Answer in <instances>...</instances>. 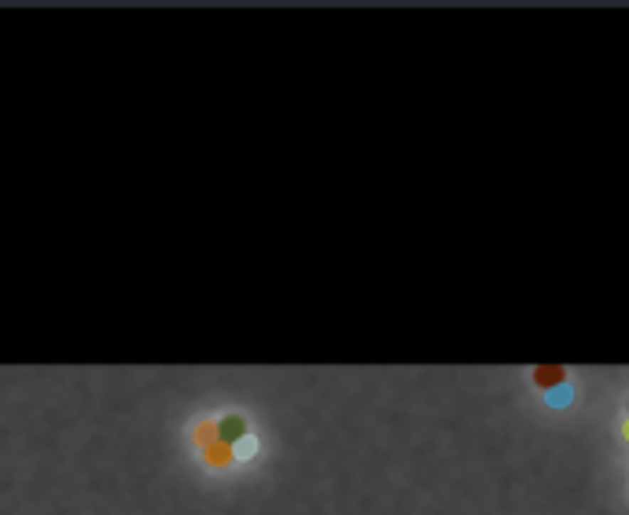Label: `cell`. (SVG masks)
I'll return each mask as SVG.
<instances>
[{
    "mask_svg": "<svg viewBox=\"0 0 629 515\" xmlns=\"http://www.w3.org/2000/svg\"><path fill=\"white\" fill-rule=\"evenodd\" d=\"M571 394H574V391H571L567 383H563V386H556V391H549V401H552V405H563V401H567Z\"/></svg>",
    "mask_w": 629,
    "mask_h": 515,
    "instance_id": "5b68a950",
    "label": "cell"
},
{
    "mask_svg": "<svg viewBox=\"0 0 629 515\" xmlns=\"http://www.w3.org/2000/svg\"><path fill=\"white\" fill-rule=\"evenodd\" d=\"M625 438H629V423H625Z\"/></svg>",
    "mask_w": 629,
    "mask_h": 515,
    "instance_id": "52a82bcc",
    "label": "cell"
},
{
    "mask_svg": "<svg viewBox=\"0 0 629 515\" xmlns=\"http://www.w3.org/2000/svg\"><path fill=\"white\" fill-rule=\"evenodd\" d=\"M254 449H258V442L247 435L243 442H236V457H254Z\"/></svg>",
    "mask_w": 629,
    "mask_h": 515,
    "instance_id": "8992f818",
    "label": "cell"
},
{
    "mask_svg": "<svg viewBox=\"0 0 629 515\" xmlns=\"http://www.w3.org/2000/svg\"><path fill=\"white\" fill-rule=\"evenodd\" d=\"M191 435H195V442H199V449L213 445V442H218V420H199Z\"/></svg>",
    "mask_w": 629,
    "mask_h": 515,
    "instance_id": "277c9868",
    "label": "cell"
},
{
    "mask_svg": "<svg viewBox=\"0 0 629 515\" xmlns=\"http://www.w3.org/2000/svg\"><path fill=\"white\" fill-rule=\"evenodd\" d=\"M218 438H221V442H228V445L243 442V438H247V420H243L240 413H228V416H221V420H218Z\"/></svg>",
    "mask_w": 629,
    "mask_h": 515,
    "instance_id": "6da1fadb",
    "label": "cell"
},
{
    "mask_svg": "<svg viewBox=\"0 0 629 515\" xmlns=\"http://www.w3.org/2000/svg\"><path fill=\"white\" fill-rule=\"evenodd\" d=\"M203 460H206L210 467H218V471H221V467H228V464L236 460V445H228V442H221V438H218L213 445H206V449H203Z\"/></svg>",
    "mask_w": 629,
    "mask_h": 515,
    "instance_id": "7a4b0ae2",
    "label": "cell"
},
{
    "mask_svg": "<svg viewBox=\"0 0 629 515\" xmlns=\"http://www.w3.org/2000/svg\"><path fill=\"white\" fill-rule=\"evenodd\" d=\"M534 383L541 391H556V386L567 383V372H563L559 364H541V368H534Z\"/></svg>",
    "mask_w": 629,
    "mask_h": 515,
    "instance_id": "3957f363",
    "label": "cell"
}]
</instances>
